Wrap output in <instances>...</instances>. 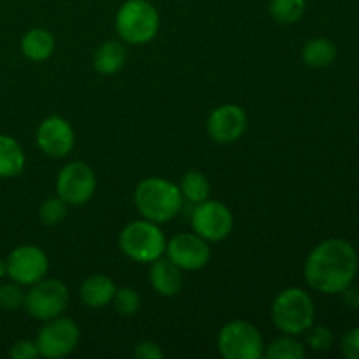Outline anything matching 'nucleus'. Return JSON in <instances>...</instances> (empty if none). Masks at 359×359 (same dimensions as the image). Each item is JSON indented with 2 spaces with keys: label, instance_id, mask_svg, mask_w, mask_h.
<instances>
[{
  "label": "nucleus",
  "instance_id": "nucleus-6",
  "mask_svg": "<svg viewBox=\"0 0 359 359\" xmlns=\"http://www.w3.org/2000/svg\"><path fill=\"white\" fill-rule=\"evenodd\" d=\"M263 337L248 321H231L221 328L217 349L226 359H259L263 356Z\"/></svg>",
  "mask_w": 359,
  "mask_h": 359
},
{
  "label": "nucleus",
  "instance_id": "nucleus-30",
  "mask_svg": "<svg viewBox=\"0 0 359 359\" xmlns=\"http://www.w3.org/2000/svg\"><path fill=\"white\" fill-rule=\"evenodd\" d=\"M133 356L139 359H161L163 358V351L160 349V346L151 340H144V342L137 344L135 349H133Z\"/></svg>",
  "mask_w": 359,
  "mask_h": 359
},
{
  "label": "nucleus",
  "instance_id": "nucleus-12",
  "mask_svg": "<svg viewBox=\"0 0 359 359\" xmlns=\"http://www.w3.org/2000/svg\"><path fill=\"white\" fill-rule=\"evenodd\" d=\"M167 258L181 270H200L209 263V242L196 233H179L167 242Z\"/></svg>",
  "mask_w": 359,
  "mask_h": 359
},
{
  "label": "nucleus",
  "instance_id": "nucleus-21",
  "mask_svg": "<svg viewBox=\"0 0 359 359\" xmlns=\"http://www.w3.org/2000/svg\"><path fill=\"white\" fill-rule=\"evenodd\" d=\"M181 195L182 198L188 200L189 203H200L203 200L209 198V193H210V184L207 181L205 175L198 170H191L182 177L181 186Z\"/></svg>",
  "mask_w": 359,
  "mask_h": 359
},
{
  "label": "nucleus",
  "instance_id": "nucleus-7",
  "mask_svg": "<svg viewBox=\"0 0 359 359\" xmlns=\"http://www.w3.org/2000/svg\"><path fill=\"white\" fill-rule=\"evenodd\" d=\"M69 290L62 280L42 279L32 284L30 291L25 294L23 307L37 321H49L63 314L69 305Z\"/></svg>",
  "mask_w": 359,
  "mask_h": 359
},
{
  "label": "nucleus",
  "instance_id": "nucleus-3",
  "mask_svg": "<svg viewBox=\"0 0 359 359\" xmlns=\"http://www.w3.org/2000/svg\"><path fill=\"white\" fill-rule=\"evenodd\" d=\"M314 302L300 287L283 290L272 305V321L286 335H302L314 325Z\"/></svg>",
  "mask_w": 359,
  "mask_h": 359
},
{
  "label": "nucleus",
  "instance_id": "nucleus-24",
  "mask_svg": "<svg viewBox=\"0 0 359 359\" xmlns=\"http://www.w3.org/2000/svg\"><path fill=\"white\" fill-rule=\"evenodd\" d=\"M114 311L121 316H133L140 309V297L132 287H116L114 298H112Z\"/></svg>",
  "mask_w": 359,
  "mask_h": 359
},
{
  "label": "nucleus",
  "instance_id": "nucleus-10",
  "mask_svg": "<svg viewBox=\"0 0 359 359\" xmlns=\"http://www.w3.org/2000/svg\"><path fill=\"white\" fill-rule=\"evenodd\" d=\"M97 188V177L90 165L84 161H72L65 165L56 179L58 196L67 205H83L93 196Z\"/></svg>",
  "mask_w": 359,
  "mask_h": 359
},
{
  "label": "nucleus",
  "instance_id": "nucleus-14",
  "mask_svg": "<svg viewBox=\"0 0 359 359\" xmlns=\"http://www.w3.org/2000/svg\"><path fill=\"white\" fill-rule=\"evenodd\" d=\"M248 128V116L244 109L233 104H224L214 109L207 121L209 135L219 144H231L241 139Z\"/></svg>",
  "mask_w": 359,
  "mask_h": 359
},
{
  "label": "nucleus",
  "instance_id": "nucleus-11",
  "mask_svg": "<svg viewBox=\"0 0 359 359\" xmlns=\"http://www.w3.org/2000/svg\"><path fill=\"white\" fill-rule=\"evenodd\" d=\"M7 276L20 286H32L46 277L49 270L48 256L35 245H20L6 259Z\"/></svg>",
  "mask_w": 359,
  "mask_h": 359
},
{
  "label": "nucleus",
  "instance_id": "nucleus-29",
  "mask_svg": "<svg viewBox=\"0 0 359 359\" xmlns=\"http://www.w3.org/2000/svg\"><path fill=\"white\" fill-rule=\"evenodd\" d=\"M342 354L347 359H359V328H353L344 335Z\"/></svg>",
  "mask_w": 359,
  "mask_h": 359
},
{
  "label": "nucleus",
  "instance_id": "nucleus-31",
  "mask_svg": "<svg viewBox=\"0 0 359 359\" xmlns=\"http://www.w3.org/2000/svg\"><path fill=\"white\" fill-rule=\"evenodd\" d=\"M340 294H342L344 304H346L347 307L353 309V311H358V309H359V287L358 286H353V284H349L346 290L340 291Z\"/></svg>",
  "mask_w": 359,
  "mask_h": 359
},
{
  "label": "nucleus",
  "instance_id": "nucleus-9",
  "mask_svg": "<svg viewBox=\"0 0 359 359\" xmlns=\"http://www.w3.org/2000/svg\"><path fill=\"white\" fill-rule=\"evenodd\" d=\"M191 226L207 242L224 241L233 230V214L217 200H203L193 209Z\"/></svg>",
  "mask_w": 359,
  "mask_h": 359
},
{
  "label": "nucleus",
  "instance_id": "nucleus-22",
  "mask_svg": "<svg viewBox=\"0 0 359 359\" xmlns=\"http://www.w3.org/2000/svg\"><path fill=\"white\" fill-rule=\"evenodd\" d=\"M307 9L305 0H272L270 14L280 25H293L300 20Z\"/></svg>",
  "mask_w": 359,
  "mask_h": 359
},
{
  "label": "nucleus",
  "instance_id": "nucleus-27",
  "mask_svg": "<svg viewBox=\"0 0 359 359\" xmlns=\"http://www.w3.org/2000/svg\"><path fill=\"white\" fill-rule=\"evenodd\" d=\"M307 342L311 346V349L318 351V353H325V351H330L333 346V333L332 330L326 328V326H314L307 330Z\"/></svg>",
  "mask_w": 359,
  "mask_h": 359
},
{
  "label": "nucleus",
  "instance_id": "nucleus-32",
  "mask_svg": "<svg viewBox=\"0 0 359 359\" xmlns=\"http://www.w3.org/2000/svg\"><path fill=\"white\" fill-rule=\"evenodd\" d=\"M7 276V266H6V262H0V277Z\"/></svg>",
  "mask_w": 359,
  "mask_h": 359
},
{
  "label": "nucleus",
  "instance_id": "nucleus-4",
  "mask_svg": "<svg viewBox=\"0 0 359 359\" xmlns=\"http://www.w3.org/2000/svg\"><path fill=\"white\" fill-rule=\"evenodd\" d=\"M160 28V14L147 0H126L116 14V30L128 44L153 41Z\"/></svg>",
  "mask_w": 359,
  "mask_h": 359
},
{
  "label": "nucleus",
  "instance_id": "nucleus-28",
  "mask_svg": "<svg viewBox=\"0 0 359 359\" xmlns=\"http://www.w3.org/2000/svg\"><path fill=\"white\" fill-rule=\"evenodd\" d=\"M9 354L14 359H34L41 356L37 344L30 342V340H20V342H16L13 346V349L9 351Z\"/></svg>",
  "mask_w": 359,
  "mask_h": 359
},
{
  "label": "nucleus",
  "instance_id": "nucleus-2",
  "mask_svg": "<svg viewBox=\"0 0 359 359\" xmlns=\"http://www.w3.org/2000/svg\"><path fill=\"white\" fill-rule=\"evenodd\" d=\"M135 205L147 221L161 224L174 219L181 210V189L174 182L161 177H149L139 182L135 189Z\"/></svg>",
  "mask_w": 359,
  "mask_h": 359
},
{
  "label": "nucleus",
  "instance_id": "nucleus-18",
  "mask_svg": "<svg viewBox=\"0 0 359 359\" xmlns=\"http://www.w3.org/2000/svg\"><path fill=\"white\" fill-rule=\"evenodd\" d=\"M25 168V153L18 140L0 135V177H16Z\"/></svg>",
  "mask_w": 359,
  "mask_h": 359
},
{
  "label": "nucleus",
  "instance_id": "nucleus-26",
  "mask_svg": "<svg viewBox=\"0 0 359 359\" xmlns=\"http://www.w3.org/2000/svg\"><path fill=\"white\" fill-rule=\"evenodd\" d=\"M25 305V293L20 284H2L0 286V309L18 311Z\"/></svg>",
  "mask_w": 359,
  "mask_h": 359
},
{
  "label": "nucleus",
  "instance_id": "nucleus-15",
  "mask_svg": "<svg viewBox=\"0 0 359 359\" xmlns=\"http://www.w3.org/2000/svg\"><path fill=\"white\" fill-rule=\"evenodd\" d=\"M149 283L161 297H175L182 287V270L168 258H158L151 263Z\"/></svg>",
  "mask_w": 359,
  "mask_h": 359
},
{
  "label": "nucleus",
  "instance_id": "nucleus-1",
  "mask_svg": "<svg viewBox=\"0 0 359 359\" xmlns=\"http://www.w3.org/2000/svg\"><path fill=\"white\" fill-rule=\"evenodd\" d=\"M358 252L342 238H328L312 249L305 262V280L323 294H340L358 273Z\"/></svg>",
  "mask_w": 359,
  "mask_h": 359
},
{
  "label": "nucleus",
  "instance_id": "nucleus-23",
  "mask_svg": "<svg viewBox=\"0 0 359 359\" xmlns=\"http://www.w3.org/2000/svg\"><path fill=\"white\" fill-rule=\"evenodd\" d=\"M265 356L269 359H302L305 358V347L293 335H286L273 340L266 347Z\"/></svg>",
  "mask_w": 359,
  "mask_h": 359
},
{
  "label": "nucleus",
  "instance_id": "nucleus-20",
  "mask_svg": "<svg viewBox=\"0 0 359 359\" xmlns=\"http://www.w3.org/2000/svg\"><path fill=\"white\" fill-rule=\"evenodd\" d=\"M302 58L311 69H326L337 58V48L328 39H312L302 49Z\"/></svg>",
  "mask_w": 359,
  "mask_h": 359
},
{
  "label": "nucleus",
  "instance_id": "nucleus-8",
  "mask_svg": "<svg viewBox=\"0 0 359 359\" xmlns=\"http://www.w3.org/2000/svg\"><path fill=\"white\" fill-rule=\"evenodd\" d=\"M44 323L46 325L39 330L35 339L41 356L49 359L69 356L79 344V326L72 319L60 318V316Z\"/></svg>",
  "mask_w": 359,
  "mask_h": 359
},
{
  "label": "nucleus",
  "instance_id": "nucleus-13",
  "mask_svg": "<svg viewBox=\"0 0 359 359\" xmlns=\"http://www.w3.org/2000/svg\"><path fill=\"white\" fill-rule=\"evenodd\" d=\"M35 139L42 153L51 158H63L74 147V130L62 116H49L39 125Z\"/></svg>",
  "mask_w": 359,
  "mask_h": 359
},
{
  "label": "nucleus",
  "instance_id": "nucleus-25",
  "mask_svg": "<svg viewBox=\"0 0 359 359\" xmlns=\"http://www.w3.org/2000/svg\"><path fill=\"white\" fill-rule=\"evenodd\" d=\"M39 216H41V221L46 226H55V224L62 223V221L65 219L67 202H63L60 196H56V198H48L41 205Z\"/></svg>",
  "mask_w": 359,
  "mask_h": 359
},
{
  "label": "nucleus",
  "instance_id": "nucleus-17",
  "mask_svg": "<svg viewBox=\"0 0 359 359\" xmlns=\"http://www.w3.org/2000/svg\"><path fill=\"white\" fill-rule=\"evenodd\" d=\"M21 51L32 62H44L55 51V37L44 28H32L21 39Z\"/></svg>",
  "mask_w": 359,
  "mask_h": 359
},
{
  "label": "nucleus",
  "instance_id": "nucleus-5",
  "mask_svg": "<svg viewBox=\"0 0 359 359\" xmlns=\"http://www.w3.org/2000/svg\"><path fill=\"white\" fill-rule=\"evenodd\" d=\"M119 249L133 262L153 263L165 255L167 241L153 221H133L119 233Z\"/></svg>",
  "mask_w": 359,
  "mask_h": 359
},
{
  "label": "nucleus",
  "instance_id": "nucleus-16",
  "mask_svg": "<svg viewBox=\"0 0 359 359\" xmlns=\"http://www.w3.org/2000/svg\"><path fill=\"white\" fill-rule=\"evenodd\" d=\"M116 286L112 283V279H109L107 276H102V273H95L90 276L83 284H81V300L86 307L90 309H104L109 304H112V298H114Z\"/></svg>",
  "mask_w": 359,
  "mask_h": 359
},
{
  "label": "nucleus",
  "instance_id": "nucleus-19",
  "mask_svg": "<svg viewBox=\"0 0 359 359\" xmlns=\"http://www.w3.org/2000/svg\"><path fill=\"white\" fill-rule=\"evenodd\" d=\"M126 60V53L123 44L116 41H109L104 42L100 48L97 49L93 58V65L95 69L98 70L104 76H112V74L119 72L125 65Z\"/></svg>",
  "mask_w": 359,
  "mask_h": 359
}]
</instances>
